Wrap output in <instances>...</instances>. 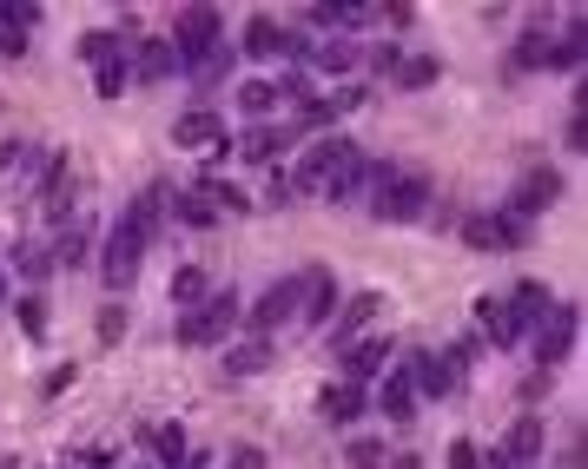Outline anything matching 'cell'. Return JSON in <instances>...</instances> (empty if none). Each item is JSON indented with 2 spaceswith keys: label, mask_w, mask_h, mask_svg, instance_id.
<instances>
[{
  "label": "cell",
  "mask_w": 588,
  "mask_h": 469,
  "mask_svg": "<svg viewBox=\"0 0 588 469\" xmlns=\"http://www.w3.org/2000/svg\"><path fill=\"white\" fill-rule=\"evenodd\" d=\"M430 199H437V179H430L424 166H371V205H377L384 225H410V218H424Z\"/></svg>",
  "instance_id": "cell-1"
},
{
  "label": "cell",
  "mask_w": 588,
  "mask_h": 469,
  "mask_svg": "<svg viewBox=\"0 0 588 469\" xmlns=\"http://www.w3.org/2000/svg\"><path fill=\"white\" fill-rule=\"evenodd\" d=\"M470 358H477V344H450V351H424V358H410V391H417V404L424 397H457L463 391V377H470Z\"/></svg>",
  "instance_id": "cell-2"
},
{
  "label": "cell",
  "mask_w": 588,
  "mask_h": 469,
  "mask_svg": "<svg viewBox=\"0 0 588 469\" xmlns=\"http://www.w3.org/2000/svg\"><path fill=\"white\" fill-rule=\"evenodd\" d=\"M232 324H238V291H212L205 305L179 311V331H172V338H179L185 351H199V344H225Z\"/></svg>",
  "instance_id": "cell-3"
},
{
  "label": "cell",
  "mask_w": 588,
  "mask_h": 469,
  "mask_svg": "<svg viewBox=\"0 0 588 469\" xmlns=\"http://www.w3.org/2000/svg\"><path fill=\"white\" fill-rule=\"evenodd\" d=\"M139 258H146V238L126 225V218H113V232H106V252H99V285L119 298V291H132V278H139Z\"/></svg>",
  "instance_id": "cell-4"
},
{
  "label": "cell",
  "mask_w": 588,
  "mask_h": 469,
  "mask_svg": "<svg viewBox=\"0 0 588 469\" xmlns=\"http://www.w3.org/2000/svg\"><path fill=\"white\" fill-rule=\"evenodd\" d=\"M351 159H357V146H351V139H318V146L298 159V172H291L298 199H304V192H318V199H324V192H331V179H338Z\"/></svg>",
  "instance_id": "cell-5"
},
{
  "label": "cell",
  "mask_w": 588,
  "mask_h": 469,
  "mask_svg": "<svg viewBox=\"0 0 588 469\" xmlns=\"http://www.w3.org/2000/svg\"><path fill=\"white\" fill-rule=\"evenodd\" d=\"M304 271H291V278H278L258 305H252V338H271V331H285V324H298V311H304Z\"/></svg>",
  "instance_id": "cell-6"
},
{
  "label": "cell",
  "mask_w": 588,
  "mask_h": 469,
  "mask_svg": "<svg viewBox=\"0 0 588 469\" xmlns=\"http://www.w3.org/2000/svg\"><path fill=\"white\" fill-rule=\"evenodd\" d=\"M172 53H179V73L192 66V60H205L212 46H218V7H179V20H172V40H165Z\"/></svg>",
  "instance_id": "cell-7"
},
{
  "label": "cell",
  "mask_w": 588,
  "mask_h": 469,
  "mask_svg": "<svg viewBox=\"0 0 588 469\" xmlns=\"http://www.w3.org/2000/svg\"><path fill=\"white\" fill-rule=\"evenodd\" d=\"M556 199H563V172H549V166H530V172L510 185V205H503V212L530 225V218H536V212H549Z\"/></svg>",
  "instance_id": "cell-8"
},
{
  "label": "cell",
  "mask_w": 588,
  "mask_h": 469,
  "mask_svg": "<svg viewBox=\"0 0 588 469\" xmlns=\"http://www.w3.org/2000/svg\"><path fill=\"white\" fill-rule=\"evenodd\" d=\"M576 324H582V311H576V305H556V311L530 331V344H536V364H543V371H556V364L576 351Z\"/></svg>",
  "instance_id": "cell-9"
},
{
  "label": "cell",
  "mask_w": 588,
  "mask_h": 469,
  "mask_svg": "<svg viewBox=\"0 0 588 469\" xmlns=\"http://www.w3.org/2000/svg\"><path fill=\"white\" fill-rule=\"evenodd\" d=\"M503 311H510V324H516V331L530 338V331H536V324H543V318L556 311V298H549V285H543V278H523V285H516V291L503 298Z\"/></svg>",
  "instance_id": "cell-10"
},
{
  "label": "cell",
  "mask_w": 588,
  "mask_h": 469,
  "mask_svg": "<svg viewBox=\"0 0 588 469\" xmlns=\"http://www.w3.org/2000/svg\"><path fill=\"white\" fill-rule=\"evenodd\" d=\"M377 311H384V298H377V291H357V298H344V311H338V331H331V351L344 358V351L364 338V324H377Z\"/></svg>",
  "instance_id": "cell-11"
},
{
  "label": "cell",
  "mask_w": 588,
  "mask_h": 469,
  "mask_svg": "<svg viewBox=\"0 0 588 469\" xmlns=\"http://www.w3.org/2000/svg\"><path fill=\"white\" fill-rule=\"evenodd\" d=\"M463 238H470L477 252H496V245H510V252H516V245H530V225H523V218H510V212H496V218H470V225H463Z\"/></svg>",
  "instance_id": "cell-12"
},
{
  "label": "cell",
  "mask_w": 588,
  "mask_h": 469,
  "mask_svg": "<svg viewBox=\"0 0 588 469\" xmlns=\"http://www.w3.org/2000/svg\"><path fill=\"white\" fill-rule=\"evenodd\" d=\"M384 364H391V331H377V338H357V344L344 351V384H371Z\"/></svg>",
  "instance_id": "cell-13"
},
{
  "label": "cell",
  "mask_w": 588,
  "mask_h": 469,
  "mask_svg": "<svg viewBox=\"0 0 588 469\" xmlns=\"http://www.w3.org/2000/svg\"><path fill=\"white\" fill-rule=\"evenodd\" d=\"M543 437H549V430H543V417H536V411H523V417L510 424V437H503V450H496V457H503L510 469L536 463V457H543Z\"/></svg>",
  "instance_id": "cell-14"
},
{
  "label": "cell",
  "mask_w": 588,
  "mask_h": 469,
  "mask_svg": "<svg viewBox=\"0 0 588 469\" xmlns=\"http://www.w3.org/2000/svg\"><path fill=\"white\" fill-rule=\"evenodd\" d=\"M165 212H172V192H165V185H146V192L132 199V212H126V225H132V232H139V238L152 245V238L165 232Z\"/></svg>",
  "instance_id": "cell-15"
},
{
  "label": "cell",
  "mask_w": 588,
  "mask_h": 469,
  "mask_svg": "<svg viewBox=\"0 0 588 469\" xmlns=\"http://www.w3.org/2000/svg\"><path fill=\"white\" fill-rule=\"evenodd\" d=\"M172 146H185V152H205V146H225V119L218 113H185L179 126H172Z\"/></svg>",
  "instance_id": "cell-16"
},
{
  "label": "cell",
  "mask_w": 588,
  "mask_h": 469,
  "mask_svg": "<svg viewBox=\"0 0 588 469\" xmlns=\"http://www.w3.org/2000/svg\"><path fill=\"white\" fill-rule=\"evenodd\" d=\"M304 278H311V285H304V311H298V318H304V324H331V318H338V278H331L324 265H311Z\"/></svg>",
  "instance_id": "cell-17"
},
{
  "label": "cell",
  "mask_w": 588,
  "mask_h": 469,
  "mask_svg": "<svg viewBox=\"0 0 588 469\" xmlns=\"http://www.w3.org/2000/svg\"><path fill=\"white\" fill-rule=\"evenodd\" d=\"M172 225H185V232H218V205H212L199 185H185V192H172Z\"/></svg>",
  "instance_id": "cell-18"
},
{
  "label": "cell",
  "mask_w": 588,
  "mask_h": 469,
  "mask_svg": "<svg viewBox=\"0 0 588 469\" xmlns=\"http://www.w3.org/2000/svg\"><path fill=\"white\" fill-rule=\"evenodd\" d=\"M66 185H73V159L53 152V159H46V179H40V199H46L53 225H66Z\"/></svg>",
  "instance_id": "cell-19"
},
{
  "label": "cell",
  "mask_w": 588,
  "mask_h": 469,
  "mask_svg": "<svg viewBox=\"0 0 588 469\" xmlns=\"http://www.w3.org/2000/svg\"><path fill=\"white\" fill-rule=\"evenodd\" d=\"M271 338H245V344H232L225 351V377H258V371H271Z\"/></svg>",
  "instance_id": "cell-20"
},
{
  "label": "cell",
  "mask_w": 588,
  "mask_h": 469,
  "mask_svg": "<svg viewBox=\"0 0 588 469\" xmlns=\"http://www.w3.org/2000/svg\"><path fill=\"white\" fill-rule=\"evenodd\" d=\"M364 404H371V397H364V384H331V391L318 397V411H324L331 424H357V417H364Z\"/></svg>",
  "instance_id": "cell-21"
},
{
  "label": "cell",
  "mask_w": 588,
  "mask_h": 469,
  "mask_svg": "<svg viewBox=\"0 0 588 469\" xmlns=\"http://www.w3.org/2000/svg\"><path fill=\"white\" fill-rule=\"evenodd\" d=\"M351 106H357V93H351V86H344V93H331V99H304V119H298L291 132H324V126H331L338 113H351Z\"/></svg>",
  "instance_id": "cell-22"
},
{
  "label": "cell",
  "mask_w": 588,
  "mask_h": 469,
  "mask_svg": "<svg viewBox=\"0 0 588 469\" xmlns=\"http://www.w3.org/2000/svg\"><path fill=\"white\" fill-rule=\"evenodd\" d=\"M245 53H252V60H285V26L258 13V20L245 26Z\"/></svg>",
  "instance_id": "cell-23"
},
{
  "label": "cell",
  "mask_w": 588,
  "mask_h": 469,
  "mask_svg": "<svg viewBox=\"0 0 588 469\" xmlns=\"http://www.w3.org/2000/svg\"><path fill=\"white\" fill-rule=\"evenodd\" d=\"M477 324L490 331V344H496V351H510V344H523V331L510 324V311H503V298H483V305H477Z\"/></svg>",
  "instance_id": "cell-24"
},
{
  "label": "cell",
  "mask_w": 588,
  "mask_h": 469,
  "mask_svg": "<svg viewBox=\"0 0 588 469\" xmlns=\"http://www.w3.org/2000/svg\"><path fill=\"white\" fill-rule=\"evenodd\" d=\"M377 411H384L391 424H410V417H417V391H410V377H404V371L377 391Z\"/></svg>",
  "instance_id": "cell-25"
},
{
  "label": "cell",
  "mask_w": 588,
  "mask_h": 469,
  "mask_svg": "<svg viewBox=\"0 0 588 469\" xmlns=\"http://www.w3.org/2000/svg\"><path fill=\"white\" fill-rule=\"evenodd\" d=\"M132 66H139V79H172V73H179V53H172L165 40H146V46L132 53Z\"/></svg>",
  "instance_id": "cell-26"
},
{
  "label": "cell",
  "mask_w": 588,
  "mask_h": 469,
  "mask_svg": "<svg viewBox=\"0 0 588 469\" xmlns=\"http://www.w3.org/2000/svg\"><path fill=\"white\" fill-rule=\"evenodd\" d=\"M205 298H212V278H205L199 265H179V271H172V305L192 311V305H205Z\"/></svg>",
  "instance_id": "cell-27"
},
{
  "label": "cell",
  "mask_w": 588,
  "mask_h": 469,
  "mask_svg": "<svg viewBox=\"0 0 588 469\" xmlns=\"http://www.w3.org/2000/svg\"><path fill=\"white\" fill-rule=\"evenodd\" d=\"M437 79H443V60L417 53V60H404V66H397V79H391V86H404V93H424V86H437Z\"/></svg>",
  "instance_id": "cell-28"
},
{
  "label": "cell",
  "mask_w": 588,
  "mask_h": 469,
  "mask_svg": "<svg viewBox=\"0 0 588 469\" xmlns=\"http://www.w3.org/2000/svg\"><path fill=\"white\" fill-rule=\"evenodd\" d=\"M285 139H291V126H285V132H278V126H252V132L238 139V159H278Z\"/></svg>",
  "instance_id": "cell-29"
},
{
  "label": "cell",
  "mask_w": 588,
  "mask_h": 469,
  "mask_svg": "<svg viewBox=\"0 0 588 469\" xmlns=\"http://www.w3.org/2000/svg\"><path fill=\"white\" fill-rule=\"evenodd\" d=\"M510 66H516V73L549 66V33H543V26H536V33H523V40H516V53H510Z\"/></svg>",
  "instance_id": "cell-30"
},
{
  "label": "cell",
  "mask_w": 588,
  "mask_h": 469,
  "mask_svg": "<svg viewBox=\"0 0 588 469\" xmlns=\"http://www.w3.org/2000/svg\"><path fill=\"white\" fill-rule=\"evenodd\" d=\"M86 252H93V238L66 218V225H60V238H53V265H86Z\"/></svg>",
  "instance_id": "cell-31"
},
{
  "label": "cell",
  "mask_w": 588,
  "mask_h": 469,
  "mask_svg": "<svg viewBox=\"0 0 588 469\" xmlns=\"http://www.w3.org/2000/svg\"><path fill=\"white\" fill-rule=\"evenodd\" d=\"M549 66H556V73H576V66H582V20H576L563 40H549Z\"/></svg>",
  "instance_id": "cell-32"
},
{
  "label": "cell",
  "mask_w": 588,
  "mask_h": 469,
  "mask_svg": "<svg viewBox=\"0 0 588 469\" xmlns=\"http://www.w3.org/2000/svg\"><path fill=\"white\" fill-rule=\"evenodd\" d=\"M199 192H205V199H212L218 212H252V199H245V192H238L232 179H212V172H205V179H199Z\"/></svg>",
  "instance_id": "cell-33"
},
{
  "label": "cell",
  "mask_w": 588,
  "mask_h": 469,
  "mask_svg": "<svg viewBox=\"0 0 588 469\" xmlns=\"http://www.w3.org/2000/svg\"><path fill=\"white\" fill-rule=\"evenodd\" d=\"M271 106H278L271 79H245V86H238V113H252V119H258V113H271Z\"/></svg>",
  "instance_id": "cell-34"
},
{
  "label": "cell",
  "mask_w": 588,
  "mask_h": 469,
  "mask_svg": "<svg viewBox=\"0 0 588 469\" xmlns=\"http://www.w3.org/2000/svg\"><path fill=\"white\" fill-rule=\"evenodd\" d=\"M13 271H20L26 285H40V278L53 271V252H46V245H20V258H13Z\"/></svg>",
  "instance_id": "cell-35"
},
{
  "label": "cell",
  "mask_w": 588,
  "mask_h": 469,
  "mask_svg": "<svg viewBox=\"0 0 588 469\" xmlns=\"http://www.w3.org/2000/svg\"><path fill=\"white\" fill-rule=\"evenodd\" d=\"M0 53H7V60L26 53V26L13 20V0H0Z\"/></svg>",
  "instance_id": "cell-36"
},
{
  "label": "cell",
  "mask_w": 588,
  "mask_h": 469,
  "mask_svg": "<svg viewBox=\"0 0 588 469\" xmlns=\"http://www.w3.org/2000/svg\"><path fill=\"white\" fill-rule=\"evenodd\" d=\"M152 450H159V463H185V430H179V424H159V430H152Z\"/></svg>",
  "instance_id": "cell-37"
},
{
  "label": "cell",
  "mask_w": 588,
  "mask_h": 469,
  "mask_svg": "<svg viewBox=\"0 0 588 469\" xmlns=\"http://www.w3.org/2000/svg\"><path fill=\"white\" fill-rule=\"evenodd\" d=\"M126 46H119V33H86L79 40V60H93V66H106V60H119Z\"/></svg>",
  "instance_id": "cell-38"
},
{
  "label": "cell",
  "mask_w": 588,
  "mask_h": 469,
  "mask_svg": "<svg viewBox=\"0 0 588 469\" xmlns=\"http://www.w3.org/2000/svg\"><path fill=\"white\" fill-rule=\"evenodd\" d=\"M93 93H99V99H119V93H126V53H119V60H106V66L93 73Z\"/></svg>",
  "instance_id": "cell-39"
},
{
  "label": "cell",
  "mask_w": 588,
  "mask_h": 469,
  "mask_svg": "<svg viewBox=\"0 0 588 469\" xmlns=\"http://www.w3.org/2000/svg\"><path fill=\"white\" fill-rule=\"evenodd\" d=\"M20 331H26V338H46V298H40V291L20 298Z\"/></svg>",
  "instance_id": "cell-40"
},
{
  "label": "cell",
  "mask_w": 588,
  "mask_h": 469,
  "mask_svg": "<svg viewBox=\"0 0 588 469\" xmlns=\"http://www.w3.org/2000/svg\"><path fill=\"white\" fill-rule=\"evenodd\" d=\"M549 391H556V371H543V364H536V371H530V377H523V384H516V397H523V404H530V411H536V404H543V397H549Z\"/></svg>",
  "instance_id": "cell-41"
},
{
  "label": "cell",
  "mask_w": 588,
  "mask_h": 469,
  "mask_svg": "<svg viewBox=\"0 0 588 469\" xmlns=\"http://www.w3.org/2000/svg\"><path fill=\"white\" fill-rule=\"evenodd\" d=\"M391 457H397V450H384V444H371V437L351 444V469H391Z\"/></svg>",
  "instance_id": "cell-42"
},
{
  "label": "cell",
  "mask_w": 588,
  "mask_h": 469,
  "mask_svg": "<svg viewBox=\"0 0 588 469\" xmlns=\"http://www.w3.org/2000/svg\"><path fill=\"white\" fill-rule=\"evenodd\" d=\"M318 66H324V73H351V66H357V53H351V40H331V46L318 53Z\"/></svg>",
  "instance_id": "cell-43"
},
{
  "label": "cell",
  "mask_w": 588,
  "mask_h": 469,
  "mask_svg": "<svg viewBox=\"0 0 588 469\" xmlns=\"http://www.w3.org/2000/svg\"><path fill=\"white\" fill-rule=\"evenodd\" d=\"M93 331H99V344H106V351H113V344H119V338H126V311H119V305H106V311H99V324H93Z\"/></svg>",
  "instance_id": "cell-44"
},
{
  "label": "cell",
  "mask_w": 588,
  "mask_h": 469,
  "mask_svg": "<svg viewBox=\"0 0 588 469\" xmlns=\"http://www.w3.org/2000/svg\"><path fill=\"white\" fill-rule=\"evenodd\" d=\"M271 93H278V106H285V99H311V79H304V73H278Z\"/></svg>",
  "instance_id": "cell-45"
},
{
  "label": "cell",
  "mask_w": 588,
  "mask_h": 469,
  "mask_svg": "<svg viewBox=\"0 0 588 469\" xmlns=\"http://www.w3.org/2000/svg\"><path fill=\"white\" fill-rule=\"evenodd\" d=\"M397 66H404L397 46H377V53H371V73H377V79H397Z\"/></svg>",
  "instance_id": "cell-46"
},
{
  "label": "cell",
  "mask_w": 588,
  "mask_h": 469,
  "mask_svg": "<svg viewBox=\"0 0 588 469\" xmlns=\"http://www.w3.org/2000/svg\"><path fill=\"white\" fill-rule=\"evenodd\" d=\"M225 469H265V450H258V444H238V450L225 457Z\"/></svg>",
  "instance_id": "cell-47"
},
{
  "label": "cell",
  "mask_w": 588,
  "mask_h": 469,
  "mask_svg": "<svg viewBox=\"0 0 588 469\" xmlns=\"http://www.w3.org/2000/svg\"><path fill=\"white\" fill-rule=\"evenodd\" d=\"M291 199H298V185H291V172H278L271 179V205H291Z\"/></svg>",
  "instance_id": "cell-48"
},
{
  "label": "cell",
  "mask_w": 588,
  "mask_h": 469,
  "mask_svg": "<svg viewBox=\"0 0 588 469\" xmlns=\"http://www.w3.org/2000/svg\"><path fill=\"white\" fill-rule=\"evenodd\" d=\"M20 159H26V146H20V139H0V172H7V166H20Z\"/></svg>",
  "instance_id": "cell-49"
},
{
  "label": "cell",
  "mask_w": 588,
  "mask_h": 469,
  "mask_svg": "<svg viewBox=\"0 0 588 469\" xmlns=\"http://www.w3.org/2000/svg\"><path fill=\"white\" fill-rule=\"evenodd\" d=\"M450 469H477V450H470V444H457V450H450Z\"/></svg>",
  "instance_id": "cell-50"
},
{
  "label": "cell",
  "mask_w": 588,
  "mask_h": 469,
  "mask_svg": "<svg viewBox=\"0 0 588 469\" xmlns=\"http://www.w3.org/2000/svg\"><path fill=\"white\" fill-rule=\"evenodd\" d=\"M391 469H424V463H417L410 450H397V457H391Z\"/></svg>",
  "instance_id": "cell-51"
},
{
  "label": "cell",
  "mask_w": 588,
  "mask_h": 469,
  "mask_svg": "<svg viewBox=\"0 0 588 469\" xmlns=\"http://www.w3.org/2000/svg\"><path fill=\"white\" fill-rule=\"evenodd\" d=\"M477 469H510V463H503V457H496V450H490V457H477Z\"/></svg>",
  "instance_id": "cell-52"
},
{
  "label": "cell",
  "mask_w": 588,
  "mask_h": 469,
  "mask_svg": "<svg viewBox=\"0 0 588 469\" xmlns=\"http://www.w3.org/2000/svg\"><path fill=\"white\" fill-rule=\"evenodd\" d=\"M0 469H13V457H0Z\"/></svg>",
  "instance_id": "cell-53"
},
{
  "label": "cell",
  "mask_w": 588,
  "mask_h": 469,
  "mask_svg": "<svg viewBox=\"0 0 588 469\" xmlns=\"http://www.w3.org/2000/svg\"><path fill=\"white\" fill-rule=\"evenodd\" d=\"M0 298H7V278H0Z\"/></svg>",
  "instance_id": "cell-54"
}]
</instances>
